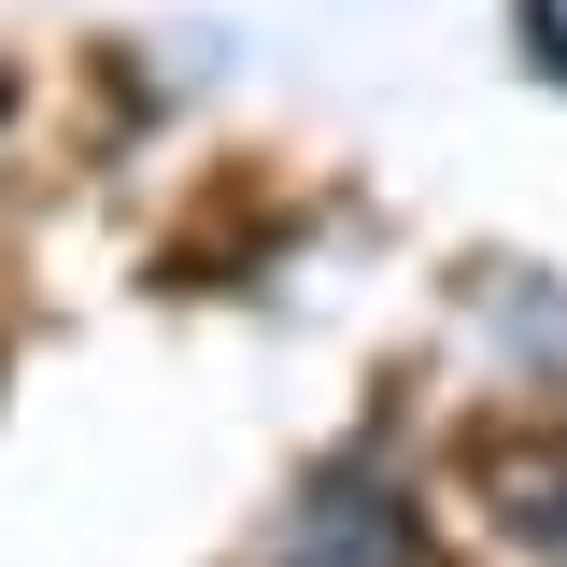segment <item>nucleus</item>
Segmentation results:
<instances>
[{"instance_id":"f257e3e1","label":"nucleus","mask_w":567,"mask_h":567,"mask_svg":"<svg viewBox=\"0 0 567 567\" xmlns=\"http://www.w3.org/2000/svg\"><path fill=\"white\" fill-rule=\"evenodd\" d=\"M496 539L525 567H567V425L496 440Z\"/></svg>"}]
</instances>
